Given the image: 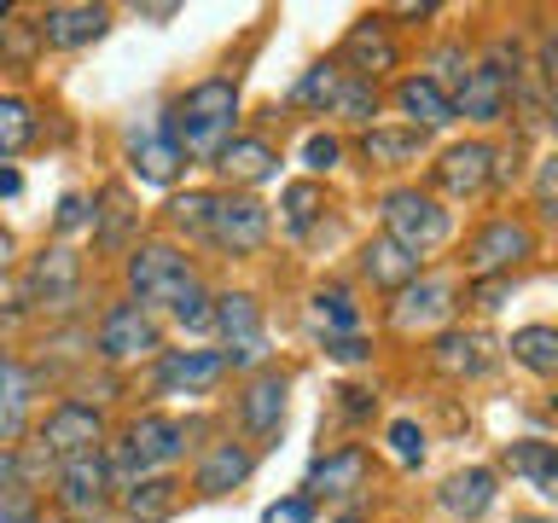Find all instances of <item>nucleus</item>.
I'll use <instances>...</instances> for the list:
<instances>
[{"instance_id": "58836bf2", "label": "nucleus", "mask_w": 558, "mask_h": 523, "mask_svg": "<svg viewBox=\"0 0 558 523\" xmlns=\"http://www.w3.org/2000/svg\"><path fill=\"white\" fill-rule=\"evenodd\" d=\"M169 314H174V320H181L186 331H204V326H209V291H204V285H192V291L181 296V303L169 308Z\"/></svg>"}, {"instance_id": "412c9836", "label": "nucleus", "mask_w": 558, "mask_h": 523, "mask_svg": "<svg viewBox=\"0 0 558 523\" xmlns=\"http://www.w3.org/2000/svg\"><path fill=\"white\" fill-rule=\"evenodd\" d=\"M396 111L408 117V129H418V134L460 122V117H453L448 87H442V82H430V76H408V82H396Z\"/></svg>"}, {"instance_id": "603ef678", "label": "nucleus", "mask_w": 558, "mask_h": 523, "mask_svg": "<svg viewBox=\"0 0 558 523\" xmlns=\"http://www.w3.org/2000/svg\"><path fill=\"white\" fill-rule=\"evenodd\" d=\"M12 24V7H7V0H0V29H7Z\"/></svg>"}, {"instance_id": "6ab92c4d", "label": "nucleus", "mask_w": 558, "mask_h": 523, "mask_svg": "<svg viewBox=\"0 0 558 523\" xmlns=\"http://www.w3.org/2000/svg\"><path fill=\"white\" fill-rule=\"evenodd\" d=\"M488 169H495V146L488 139H460V146H448L436 157V186L448 198H477L488 186Z\"/></svg>"}, {"instance_id": "09e8293b", "label": "nucleus", "mask_w": 558, "mask_h": 523, "mask_svg": "<svg viewBox=\"0 0 558 523\" xmlns=\"http://www.w3.org/2000/svg\"><path fill=\"white\" fill-rule=\"evenodd\" d=\"M174 12H181V7H169V0H163V7H140V17H157V24H163V17H174Z\"/></svg>"}, {"instance_id": "f8f14e48", "label": "nucleus", "mask_w": 558, "mask_h": 523, "mask_svg": "<svg viewBox=\"0 0 558 523\" xmlns=\"http://www.w3.org/2000/svg\"><path fill=\"white\" fill-rule=\"evenodd\" d=\"M535 256V227L530 221H518V216H500V221H488L477 239H471V256H465V268L488 279V273H512L518 262H530Z\"/></svg>"}, {"instance_id": "c9c22d12", "label": "nucleus", "mask_w": 558, "mask_h": 523, "mask_svg": "<svg viewBox=\"0 0 558 523\" xmlns=\"http://www.w3.org/2000/svg\"><path fill=\"white\" fill-rule=\"evenodd\" d=\"M209 198H216V192H174L169 198V227L174 233L204 239L209 233Z\"/></svg>"}, {"instance_id": "5701e85b", "label": "nucleus", "mask_w": 558, "mask_h": 523, "mask_svg": "<svg viewBox=\"0 0 558 523\" xmlns=\"http://www.w3.org/2000/svg\"><path fill=\"white\" fill-rule=\"evenodd\" d=\"M251 471H256V453L244 442H216L198 460V471H192V488H198L204 500H216V495H227V488H239Z\"/></svg>"}, {"instance_id": "9d476101", "label": "nucleus", "mask_w": 558, "mask_h": 523, "mask_svg": "<svg viewBox=\"0 0 558 523\" xmlns=\"http://www.w3.org/2000/svg\"><path fill=\"white\" fill-rule=\"evenodd\" d=\"M111 465L99 460V453H87V460H64L59 465V512L76 518V523H94L111 512Z\"/></svg>"}, {"instance_id": "a19ab883", "label": "nucleus", "mask_w": 558, "mask_h": 523, "mask_svg": "<svg viewBox=\"0 0 558 523\" xmlns=\"http://www.w3.org/2000/svg\"><path fill=\"white\" fill-rule=\"evenodd\" d=\"M506 291H512V273H488L471 285V303H477V314H495L506 303Z\"/></svg>"}, {"instance_id": "ddd939ff", "label": "nucleus", "mask_w": 558, "mask_h": 523, "mask_svg": "<svg viewBox=\"0 0 558 523\" xmlns=\"http://www.w3.org/2000/svg\"><path fill=\"white\" fill-rule=\"evenodd\" d=\"M401 303L390 308V326L401 331V338H418V331H448L453 320V279H413V285L396 291Z\"/></svg>"}, {"instance_id": "2f4dec72", "label": "nucleus", "mask_w": 558, "mask_h": 523, "mask_svg": "<svg viewBox=\"0 0 558 523\" xmlns=\"http://www.w3.org/2000/svg\"><path fill=\"white\" fill-rule=\"evenodd\" d=\"M308 320L320 326L326 338H349V331L361 326V308H355V296H349L343 285H320L314 303H308Z\"/></svg>"}, {"instance_id": "b1692460", "label": "nucleus", "mask_w": 558, "mask_h": 523, "mask_svg": "<svg viewBox=\"0 0 558 523\" xmlns=\"http://www.w3.org/2000/svg\"><path fill=\"white\" fill-rule=\"evenodd\" d=\"M500 465L512 471V477H530V488H541V495H558V453L553 442H541V436H518V442L500 448Z\"/></svg>"}, {"instance_id": "bb28decb", "label": "nucleus", "mask_w": 558, "mask_h": 523, "mask_svg": "<svg viewBox=\"0 0 558 523\" xmlns=\"http://www.w3.org/2000/svg\"><path fill=\"white\" fill-rule=\"evenodd\" d=\"M361 273L373 279L378 291H401V285H413L418 279V256H408L396 239H366V251H361Z\"/></svg>"}, {"instance_id": "a211bd4d", "label": "nucleus", "mask_w": 558, "mask_h": 523, "mask_svg": "<svg viewBox=\"0 0 558 523\" xmlns=\"http://www.w3.org/2000/svg\"><path fill=\"white\" fill-rule=\"evenodd\" d=\"M430 366L442 378H483L488 366H495V338H488V331L448 326V331H436V338H430Z\"/></svg>"}, {"instance_id": "c03bdc74", "label": "nucleus", "mask_w": 558, "mask_h": 523, "mask_svg": "<svg viewBox=\"0 0 558 523\" xmlns=\"http://www.w3.org/2000/svg\"><path fill=\"white\" fill-rule=\"evenodd\" d=\"M326 355H331V361H343V366H355V361L373 355V343H366L361 331H349V338H326Z\"/></svg>"}, {"instance_id": "7ed1b4c3", "label": "nucleus", "mask_w": 558, "mask_h": 523, "mask_svg": "<svg viewBox=\"0 0 558 523\" xmlns=\"http://www.w3.org/2000/svg\"><path fill=\"white\" fill-rule=\"evenodd\" d=\"M198 285V268L174 251V244H134L129 251V291L140 308H174L181 296Z\"/></svg>"}, {"instance_id": "4be33fe9", "label": "nucleus", "mask_w": 558, "mask_h": 523, "mask_svg": "<svg viewBox=\"0 0 558 523\" xmlns=\"http://www.w3.org/2000/svg\"><path fill=\"white\" fill-rule=\"evenodd\" d=\"M216 169H221L233 186H262V181H274V174H279V151L268 146V139H256V134H233V139L221 146Z\"/></svg>"}, {"instance_id": "37998d69", "label": "nucleus", "mask_w": 558, "mask_h": 523, "mask_svg": "<svg viewBox=\"0 0 558 523\" xmlns=\"http://www.w3.org/2000/svg\"><path fill=\"white\" fill-rule=\"evenodd\" d=\"M338 157H343V146L331 134H308V146H303V163L314 169V174H326V169H338Z\"/></svg>"}, {"instance_id": "0eeeda50", "label": "nucleus", "mask_w": 558, "mask_h": 523, "mask_svg": "<svg viewBox=\"0 0 558 523\" xmlns=\"http://www.w3.org/2000/svg\"><path fill=\"white\" fill-rule=\"evenodd\" d=\"M105 442V418L99 408H87V401H59L41 425H35V448L47 453V460H87V453H99Z\"/></svg>"}, {"instance_id": "6e6552de", "label": "nucleus", "mask_w": 558, "mask_h": 523, "mask_svg": "<svg viewBox=\"0 0 558 523\" xmlns=\"http://www.w3.org/2000/svg\"><path fill=\"white\" fill-rule=\"evenodd\" d=\"M99 361H111V366H122V361H146V355H157L163 349V331H157V320L140 303H111L99 314Z\"/></svg>"}, {"instance_id": "72a5a7b5", "label": "nucleus", "mask_w": 558, "mask_h": 523, "mask_svg": "<svg viewBox=\"0 0 558 523\" xmlns=\"http://www.w3.org/2000/svg\"><path fill=\"white\" fill-rule=\"evenodd\" d=\"M35 139V105L17 94H0V163L17 157Z\"/></svg>"}, {"instance_id": "7c9ffc66", "label": "nucleus", "mask_w": 558, "mask_h": 523, "mask_svg": "<svg viewBox=\"0 0 558 523\" xmlns=\"http://www.w3.org/2000/svg\"><path fill=\"white\" fill-rule=\"evenodd\" d=\"M506 349H512V361L530 366L535 378H553L558 373V331L553 326H518Z\"/></svg>"}, {"instance_id": "de8ad7c7", "label": "nucleus", "mask_w": 558, "mask_h": 523, "mask_svg": "<svg viewBox=\"0 0 558 523\" xmlns=\"http://www.w3.org/2000/svg\"><path fill=\"white\" fill-rule=\"evenodd\" d=\"M17 192H24V174H17V169H0V198H17Z\"/></svg>"}, {"instance_id": "aec40b11", "label": "nucleus", "mask_w": 558, "mask_h": 523, "mask_svg": "<svg viewBox=\"0 0 558 523\" xmlns=\"http://www.w3.org/2000/svg\"><path fill=\"white\" fill-rule=\"evenodd\" d=\"M35 408V373L17 355H0V448H12L29 430Z\"/></svg>"}, {"instance_id": "8fccbe9b", "label": "nucleus", "mask_w": 558, "mask_h": 523, "mask_svg": "<svg viewBox=\"0 0 558 523\" xmlns=\"http://www.w3.org/2000/svg\"><path fill=\"white\" fill-rule=\"evenodd\" d=\"M12 262V233H0V268Z\"/></svg>"}, {"instance_id": "2eb2a0df", "label": "nucleus", "mask_w": 558, "mask_h": 523, "mask_svg": "<svg viewBox=\"0 0 558 523\" xmlns=\"http://www.w3.org/2000/svg\"><path fill=\"white\" fill-rule=\"evenodd\" d=\"M227 361L221 349H157V396H204L209 384H221Z\"/></svg>"}, {"instance_id": "473e14b6", "label": "nucleus", "mask_w": 558, "mask_h": 523, "mask_svg": "<svg viewBox=\"0 0 558 523\" xmlns=\"http://www.w3.org/2000/svg\"><path fill=\"white\" fill-rule=\"evenodd\" d=\"M279 216H286L291 233H308V227L326 216V186H320V181H296V186H286V192H279Z\"/></svg>"}, {"instance_id": "20e7f679", "label": "nucleus", "mask_w": 558, "mask_h": 523, "mask_svg": "<svg viewBox=\"0 0 558 523\" xmlns=\"http://www.w3.org/2000/svg\"><path fill=\"white\" fill-rule=\"evenodd\" d=\"M181 453H186V425H181V418L146 413V418H134V425L122 430V442H117V453L105 465H111V477H117V471H122V477H151V471L174 465Z\"/></svg>"}, {"instance_id": "e433bc0d", "label": "nucleus", "mask_w": 558, "mask_h": 523, "mask_svg": "<svg viewBox=\"0 0 558 523\" xmlns=\"http://www.w3.org/2000/svg\"><path fill=\"white\" fill-rule=\"evenodd\" d=\"M331 111H338L343 122H355V129H373V111H378L373 82H355V76H349V82H343V94L331 99Z\"/></svg>"}, {"instance_id": "ea45409f", "label": "nucleus", "mask_w": 558, "mask_h": 523, "mask_svg": "<svg viewBox=\"0 0 558 523\" xmlns=\"http://www.w3.org/2000/svg\"><path fill=\"white\" fill-rule=\"evenodd\" d=\"M17 495H24V471L12 448H0V512H17Z\"/></svg>"}, {"instance_id": "c756f323", "label": "nucleus", "mask_w": 558, "mask_h": 523, "mask_svg": "<svg viewBox=\"0 0 558 523\" xmlns=\"http://www.w3.org/2000/svg\"><path fill=\"white\" fill-rule=\"evenodd\" d=\"M361 151H366V163H373V169H401V163H418L425 134H418V129H366Z\"/></svg>"}, {"instance_id": "4c0bfd02", "label": "nucleus", "mask_w": 558, "mask_h": 523, "mask_svg": "<svg viewBox=\"0 0 558 523\" xmlns=\"http://www.w3.org/2000/svg\"><path fill=\"white\" fill-rule=\"evenodd\" d=\"M384 442H390V453H396V460L408 465V471L425 465V430H418L413 418H396V425L384 430Z\"/></svg>"}, {"instance_id": "423d86ee", "label": "nucleus", "mask_w": 558, "mask_h": 523, "mask_svg": "<svg viewBox=\"0 0 558 523\" xmlns=\"http://www.w3.org/2000/svg\"><path fill=\"white\" fill-rule=\"evenodd\" d=\"M268 227H274V216L262 198H251V192H216L209 198V233L204 239L227 256H256L268 244Z\"/></svg>"}, {"instance_id": "393cba45", "label": "nucleus", "mask_w": 558, "mask_h": 523, "mask_svg": "<svg viewBox=\"0 0 558 523\" xmlns=\"http://www.w3.org/2000/svg\"><path fill=\"white\" fill-rule=\"evenodd\" d=\"M495 495L500 488H495V471L488 465H465V471H453V477L442 483V506L453 518H465V523H477L488 506H495Z\"/></svg>"}, {"instance_id": "49530a36", "label": "nucleus", "mask_w": 558, "mask_h": 523, "mask_svg": "<svg viewBox=\"0 0 558 523\" xmlns=\"http://www.w3.org/2000/svg\"><path fill=\"white\" fill-rule=\"evenodd\" d=\"M82 216H87V204L76 198V192H70V198L59 204V227H64V233H70V227H82Z\"/></svg>"}, {"instance_id": "f257e3e1", "label": "nucleus", "mask_w": 558, "mask_h": 523, "mask_svg": "<svg viewBox=\"0 0 558 523\" xmlns=\"http://www.w3.org/2000/svg\"><path fill=\"white\" fill-rule=\"evenodd\" d=\"M233 122H239V87L227 82V76H216V82L186 87V94L169 105L163 134H169V146L181 151V163H186V157L216 163L221 146L233 139Z\"/></svg>"}, {"instance_id": "a18cd8bd", "label": "nucleus", "mask_w": 558, "mask_h": 523, "mask_svg": "<svg viewBox=\"0 0 558 523\" xmlns=\"http://www.w3.org/2000/svg\"><path fill=\"white\" fill-rule=\"evenodd\" d=\"M553 174H558V157H541V186H535V198H541V216H558V209H553Z\"/></svg>"}, {"instance_id": "dca6fc26", "label": "nucleus", "mask_w": 558, "mask_h": 523, "mask_svg": "<svg viewBox=\"0 0 558 523\" xmlns=\"http://www.w3.org/2000/svg\"><path fill=\"white\" fill-rule=\"evenodd\" d=\"M366 471H373V460H366V448H331L320 453V460L308 465V477H303V495L308 500H355L361 488H366Z\"/></svg>"}, {"instance_id": "f03ea898", "label": "nucleus", "mask_w": 558, "mask_h": 523, "mask_svg": "<svg viewBox=\"0 0 558 523\" xmlns=\"http://www.w3.org/2000/svg\"><path fill=\"white\" fill-rule=\"evenodd\" d=\"M378 221H384V239H396L408 256L425 262L430 251H442L448 233H453V216L442 204L430 198V192H418V186H390L378 198Z\"/></svg>"}, {"instance_id": "cd10ccee", "label": "nucleus", "mask_w": 558, "mask_h": 523, "mask_svg": "<svg viewBox=\"0 0 558 523\" xmlns=\"http://www.w3.org/2000/svg\"><path fill=\"white\" fill-rule=\"evenodd\" d=\"M174 506H181V483L163 477V471H151V477H134L129 488H122V512H129L134 523H163Z\"/></svg>"}, {"instance_id": "3c124183", "label": "nucleus", "mask_w": 558, "mask_h": 523, "mask_svg": "<svg viewBox=\"0 0 558 523\" xmlns=\"http://www.w3.org/2000/svg\"><path fill=\"white\" fill-rule=\"evenodd\" d=\"M0 523H35L29 512H0Z\"/></svg>"}, {"instance_id": "79ce46f5", "label": "nucleus", "mask_w": 558, "mask_h": 523, "mask_svg": "<svg viewBox=\"0 0 558 523\" xmlns=\"http://www.w3.org/2000/svg\"><path fill=\"white\" fill-rule=\"evenodd\" d=\"M262 523H314V500L308 495H286V500H274L268 512H262Z\"/></svg>"}, {"instance_id": "9b49d317", "label": "nucleus", "mask_w": 558, "mask_h": 523, "mask_svg": "<svg viewBox=\"0 0 558 523\" xmlns=\"http://www.w3.org/2000/svg\"><path fill=\"white\" fill-rule=\"evenodd\" d=\"M523 76H512L500 59V47L488 52L483 64H471L465 70V82H460V99H453V117H471V122H500L506 117V105H512V87Z\"/></svg>"}, {"instance_id": "c85d7f7f", "label": "nucleus", "mask_w": 558, "mask_h": 523, "mask_svg": "<svg viewBox=\"0 0 558 523\" xmlns=\"http://www.w3.org/2000/svg\"><path fill=\"white\" fill-rule=\"evenodd\" d=\"M129 169L146 186H169L174 174H181V151L169 146V134H134L129 139Z\"/></svg>"}, {"instance_id": "f704fd0d", "label": "nucleus", "mask_w": 558, "mask_h": 523, "mask_svg": "<svg viewBox=\"0 0 558 523\" xmlns=\"http://www.w3.org/2000/svg\"><path fill=\"white\" fill-rule=\"evenodd\" d=\"M343 82H349L343 64H314L308 76L291 87V99H296V105H326V111H331V99L343 94Z\"/></svg>"}, {"instance_id": "a878e982", "label": "nucleus", "mask_w": 558, "mask_h": 523, "mask_svg": "<svg viewBox=\"0 0 558 523\" xmlns=\"http://www.w3.org/2000/svg\"><path fill=\"white\" fill-rule=\"evenodd\" d=\"M343 64H355V82H373L384 76V70H396V41L384 35V24H355L349 29V41H343Z\"/></svg>"}, {"instance_id": "4468645a", "label": "nucleus", "mask_w": 558, "mask_h": 523, "mask_svg": "<svg viewBox=\"0 0 558 523\" xmlns=\"http://www.w3.org/2000/svg\"><path fill=\"white\" fill-rule=\"evenodd\" d=\"M82 291V256L64 251V244H52L29 262V279H24V303L35 308H70Z\"/></svg>"}, {"instance_id": "1a4fd4ad", "label": "nucleus", "mask_w": 558, "mask_h": 523, "mask_svg": "<svg viewBox=\"0 0 558 523\" xmlns=\"http://www.w3.org/2000/svg\"><path fill=\"white\" fill-rule=\"evenodd\" d=\"M286 401H291V373L286 366H262V373L244 378L239 390V425L251 442H268L286 425Z\"/></svg>"}, {"instance_id": "39448f33", "label": "nucleus", "mask_w": 558, "mask_h": 523, "mask_svg": "<svg viewBox=\"0 0 558 523\" xmlns=\"http://www.w3.org/2000/svg\"><path fill=\"white\" fill-rule=\"evenodd\" d=\"M209 326L221 331V361L239 366V373H262L268 366V331H262V303L251 291H227L209 308Z\"/></svg>"}, {"instance_id": "f3484780", "label": "nucleus", "mask_w": 558, "mask_h": 523, "mask_svg": "<svg viewBox=\"0 0 558 523\" xmlns=\"http://www.w3.org/2000/svg\"><path fill=\"white\" fill-rule=\"evenodd\" d=\"M29 29H35V41H41V47L76 52V47H94L99 35L111 29V12H105V7H47Z\"/></svg>"}]
</instances>
